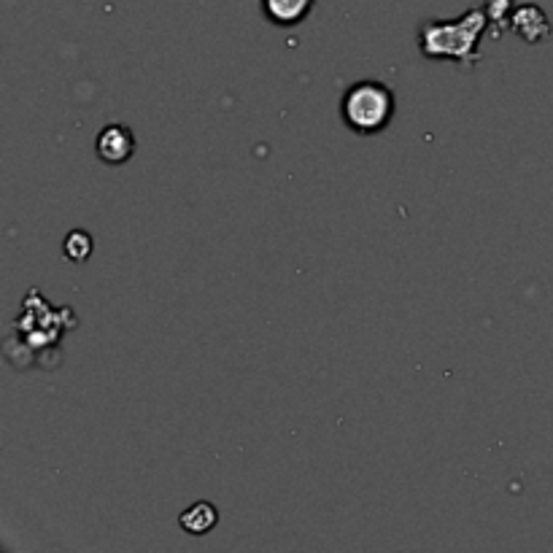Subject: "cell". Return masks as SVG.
<instances>
[{"label":"cell","instance_id":"cell-1","mask_svg":"<svg viewBox=\"0 0 553 553\" xmlns=\"http://www.w3.org/2000/svg\"><path fill=\"white\" fill-rule=\"evenodd\" d=\"M489 17L483 9L464 11L459 19L424 22L419 30V49L427 60H454L470 65L481 60L478 41L486 33Z\"/></svg>","mask_w":553,"mask_h":553},{"label":"cell","instance_id":"cell-2","mask_svg":"<svg viewBox=\"0 0 553 553\" xmlns=\"http://www.w3.org/2000/svg\"><path fill=\"white\" fill-rule=\"evenodd\" d=\"M394 108H397V100H394V90L389 84L362 79L343 92L340 119L357 135H378L392 125Z\"/></svg>","mask_w":553,"mask_h":553},{"label":"cell","instance_id":"cell-3","mask_svg":"<svg viewBox=\"0 0 553 553\" xmlns=\"http://www.w3.org/2000/svg\"><path fill=\"white\" fill-rule=\"evenodd\" d=\"M98 157L106 165H125L127 160H133L135 154V135L130 127L125 125H106L98 133L95 141Z\"/></svg>","mask_w":553,"mask_h":553},{"label":"cell","instance_id":"cell-4","mask_svg":"<svg viewBox=\"0 0 553 553\" xmlns=\"http://www.w3.org/2000/svg\"><path fill=\"white\" fill-rule=\"evenodd\" d=\"M316 0H262V14L278 27H295L308 19Z\"/></svg>","mask_w":553,"mask_h":553},{"label":"cell","instance_id":"cell-5","mask_svg":"<svg viewBox=\"0 0 553 553\" xmlns=\"http://www.w3.org/2000/svg\"><path fill=\"white\" fill-rule=\"evenodd\" d=\"M510 27H513L524 41H529V44H537V41H543V38L551 33V25H548L543 9H537V6H518V9H513V14H510Z\"/></svg>","mask_w":553,"mask_h":553},{"label":"cell","instance_id":"cell-6","mask_svg":"<svg viewBox=\"0 0 553 553\" xmlns=\"http://www.w3.org/2000/svg\"><path fill=\"white\" fill-rule=\"evenodd\" d=\"M216 524H219V510H216V505H211V502L206 500L189 505L179 516V527L184 529L187 535H208Z\"/></svg>","mask_w":553,"mask_h":553},{"label":"cell","instance_id":"cell-7","mask_svg":"<svg viewBox=\"0 0 553 553\" xmlns=\"http://www.w3.org/2000/svg\"><path fill=\"white\" fill-rule=\"evenodd\" d=\"M65 257L71 259V262H84V259H90L92 254V238L84 230H73L63 243Z\"/></svg>","mask_w":553,"mask_h":553},{"label":"cell","instance_id":"cell-8","mask_svg":"<svg viewBox=\"0 0 553 553\" xmlns=\"http://www.w3.org/2000/svg\"><path fill=\"white\" fill-rule=\"evenodd\" d=\"M483 11H486L489 22H497V36H500L510 22V14H513V0H486Z\"/></svg>","mask_w":553,"mask_h":553}]
</instances>
